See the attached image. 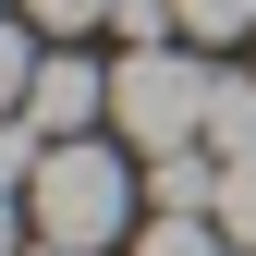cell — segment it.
Listing matches in <instances>:
<instances>
[{"mask_svg":"<svg viewBox=\"0 0 256 256\" xmlns=\"http://www.w3.org/2000/svg\"><path fill=\"white\" fill-rule=\"evenodd\" d=\"M183 12V37H208V49H232L244 24H256V0H171Z\"/></svg>","mask_w":256,"mask_h":256,"instance_id":"52a82bcc","label":"cell"},{"mask_svg":"<svg viewBox=\"0 0 256 256\" xmlns=\"http://www.w3.org/2000/svg\"><path fill=\"white\" fill-rule=\"evenodd\" d=\"M110 24H122V37H134V49H158V37H171L183 12H171V0H110Z\"/></svg>","mask_w":256,"mask_h":256,"instance_id":"30bf717a","label":"cell"},{"mask_svg":"<svg viewBox=\"0 0 256 256\" xmlns=\"http://www.w3.org/2000/svg\"><path fill=\"white\" fill-rule=\"evenodd\" d=\"M24 256H74V244H24Z\"/></svg>","mask_w":256,"mask_h":256,"instance_id":"7c38bea8","label":"cell"},{"mask_svg":"<svg viewBox=\"0 0 256 256\" xmlns=\"http://www.w3.org/2000/svg\"><path fill=\"white\" fill-rule=\"evenodd\" d=\"M0 12H24V0H0Z\"/></svg>","mask_w":256,"mask_h":256,"instance_id":"4fadbf2b","label":"cell"},{"mask_svg":"<svg viewBox=\"0 0 256 256\" xmlns=\"http://www.w3.org/2000/svg\"><path fill=\"white\" fill-rule=\"evenodd\" d=\"M24 24H49V37H86V24H110V0H24Z\"/></svg>","mask_w":256,"mask_h":256,"instance_id":"9c48e42d","label":"cell"},{"mask_svg":"<svg viewBox=\"0 0 256 256\" xmlns=\"http://www.w3.org/2000/svg\"><path fill=\"white\" fill-rule=\"evenodd\" d=\"M208 98H220V61H196V49H122V74H110V134L146 146V158L208 146Z\"/></svg>","mask_w":256,"mask_h":256,"instance_id":"7a4b0ae2","label":"cell"},{"mask_svg":"<svg viewBox=\"0 0 256 256\" xmlns=\"http://www.w3.org/2000/svg\"><path fill=\"white\" fill-rule=\"evenodd\" d=\"M37 61H49V49H24V24L0 12V122L24 110V86H37Z\"/></svg>","mask_w":256,"mask_h":256,"instance_id":"8992f818","label":"cell"},{"mask_svg":"<svg viewBox=\"0 0 256 256\" xmlns=\"http://www.w3.org/2000/svg\"><path fill=\"white\" fill-rule=\"evenodd\" d=\"M208 146L256 158V74H232V61H220V98H208Z\"/></svg>","mask_w":256,"mask_h":256,"instance_id":"277c9868","label":"cell"},{"mask_svg":"<svg viewBox=\"0 0 256 256\" xmlns=\"http://www.w3.org/2000/svg\"><path fill=\"white\" fill-rule=\"evenodd\" d=\"M122 256H244V244L220 232V220H158V208H146V232L122 244Z\"/></svg>","mask_w":256,"mask_h":256,"instance_id":"5b68a950","label":"cell"},{"mask_svg":"<svg viewBox=\"0 0 256 256\" xmlns=\"http://www.w3.org/2000/svg\"><path fill=\"white\" fill-rule=\"evenodd\" d=\"M24 122H37L49 146H61V134H98V122H110V74H98V61H74V49H49L37 86H24Z\"/></svg>","mask_w":256,"mask_h":256,"instance_id":"3957f363","label":"cell"},{"mask_svg":"<svg viewBox=\"0 0 256 256\" xmlns=\"http://www.w3.org/2000/svg\"><path fill=\"white\" fill-rule=\"evenodd\" d=\"M37 244V208H24V183H0V256H24Z\"/></svg>","mask_w":256,"mask_h":256,"instance_id":"8fae6325","label":"cell"},{"mask_svg":"<svg viewBox=\"0 0 256 256\" xmlns=\"http://www.w3.org/2000/svg\"><path fill=\"white\" fill-rule=\"evenodd\" d=\"M220 232L256 256V158H232V171H220Z\"/></svg>","mask_w":256,"mask_h":256,"instance_id":"ba28073f","label":"cell"},{"mask_svg":"<svg viewBox=\"0 0 256 256\" xmlns=\"http://www.w3.org/2000/svg\"><path fill=\"white\" fill-rule=\"evenodd\" d=\"M24 208H37V244L110 256V244H134V158L110 134H61L37 158V183H24Z\"/></svg>","mask_w":256,"mask_h":256,"instance_id":"6da1fadb","label":"cell"}]
</instances>
